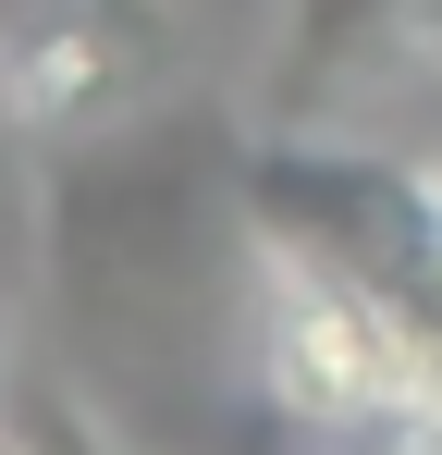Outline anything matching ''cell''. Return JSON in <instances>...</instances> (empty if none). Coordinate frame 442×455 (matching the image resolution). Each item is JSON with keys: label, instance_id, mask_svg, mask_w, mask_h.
I'll list each match as a JSON object with an SVG mask.
<instances>
[{"label": "cell", "instance_id": "cell-1", "mask_svg": "<svg viewBox=\"0 0 442 455\" xmlns=\"http://www.w3.org/2000/svg\"><path fill=\"white\" fill-rule=\"evenodd\" d=\"M50 283L74 332L123 370H197L258 320V210L246 172H209L185 136L86 148L50 172Z\"/></svg>", "mask_w": 442, "mask_h": 455}, {"label": "cell", "instance_id": "cell-2", "mask_svg": "<svg viewBox=\"0 0 442 455\" xmlns=\"http://www.w3.org/2000/svg\"><path fill=\"white\" fill-rule=\"evenodd\" d=\"M246 357H258V394L283 406V431H332V419H368V406L430 394L406 320L381 307V283H357L344 259H320V246H295V234H258Z\"/></svg>", "mask_w": 442, "mask_h": 455}, {"label": "cell", "instance_id": "cell-3", "mask_svg": "<svg viewBox=\"0 0 442 455\" xmlns=\"http://www.w3.org/2000/svg\"><path fill=\"white\" fill-rule=\"evenodd\" d=\"M172 75L160 0H12L0 12V111L25 136H123Z\"/></svg>", "mask_w": 442, "mask_h": 455}, {"label": "cell", "instance_id": "cell-4", "mask_svg": "<svg viewBox=\"0 0 442 455\" xmlns=\"http://www.w3.org/2000/svg\"><path fill=\"white\" fill-rule=\"evenodd\" d=\"M295 455H442V394L368 406V419H332V431H295Z\"/></svg>", "mask_w": 442, "mask_h": 455}, {"label": "cell", "instance_id": "cell-5", "mask_svg": "<svg viewBox=\"0 0 442 455\" xmlns=\"http://www.w3.org/2000/svg\"><path fill=\"white\" fill-rule=\"evenodd\" d=\"M368 62H442V0H381L368 12Z\"/></svg>", "mask_w": 442, "mask_h": 455}, {"label": "cell", "instance_id": "cell-6", "mask_svg": "<svg viewBox=\"0 0 442 455\" xmlns=\"http://www.w3.org/2000/svg\"><path fill=\"white\" fill-rule=\"evenodd\" d=\"M0 455H12V443H0Z\"/></svg>", "mask_w": 442, "mask_h": 455}]
</instances>
